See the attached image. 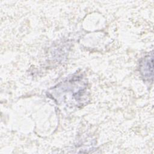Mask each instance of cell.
I'll list each match as a JSON object with an SVG mask.
<instances>
[{
	"mask_svg": "<svg viewBox=\"0 0 154 154\" xmlns=\"http://www.w3.org/2000/svg\"><path fill=\"white\" fill-rule=\"evenodd\" d=\"M140 71L144 79L152 80L153 78V54L146 56L141 62Z\"/></svg>",
	"mask_w": 154,
	"mask_h": 154,
	"instance_id": "cell-1",
	"label": "cell"
}]
</instances>
